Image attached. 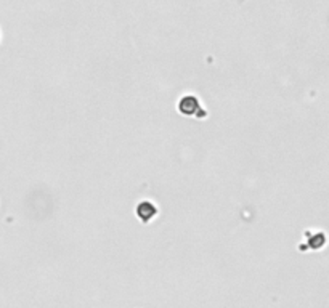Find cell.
I'll return each mask as SVG.
<instances>
[{
  "label": "cell",
  "instance_id": "7a4b0ae2",
  "mask_svg": "<svg viewBox=\"0 0 329 308\" xmlns=\"http://www.w3.org/2000/svg\"><path fill=\"white\" fill-rule=\"evenodd\" d=\"M177 112L183 117H196V114L199 112L201 108H204V104L201 98L194 93H185L182 95L175 103Z\"/></svg>",
  "mask_w": 329,
  "mask_h": 308
},
{
  "label": "cell",
  "instance_id": "6da1fadb",
  "mask_svg": "<svg viewBox=\"0 0 329 308\" xmlns=\"http://www.w3.org/2000/svg\"><path fill=\"white\" fill-rule=\"evenodd\" d=\"M134 214L138 218V222H142L145 225L162 223V220H166L162 217L159 206L153 199H140L134 207Z\"/></svg>",
  "mask_w": 329,
  "mask_h": 308
}]
</instances>
